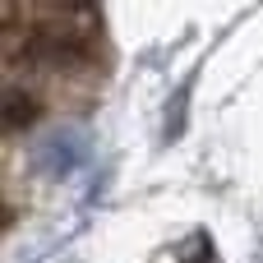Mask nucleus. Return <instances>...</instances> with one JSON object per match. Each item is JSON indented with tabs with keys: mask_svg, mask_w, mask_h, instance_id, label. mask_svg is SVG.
I'll return each instance as SVG.
<instances>
[{
	"mask_svg": "<svg viewBox=\"0 0 263 263\" xmlns=\"http://www.w3.org/2000/svg\"><path fill=\"white\" fill-rule=\"evenodd\" d=\"M37 116H42V106H37V102L23 92V88H9V92H5V125H9V129L32 125Z\"/></svg>",
	"mask_w": 263,
	"mask_h": 263,
	"instance_id": "obj_1",
	"label": "nucleus"
}]
</instances>
